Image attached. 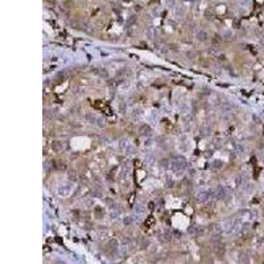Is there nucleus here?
I'll return each instance as SVG.
<instances>
[{
  "label": "nucleus",
  "mask_w": 264,
  "mask_h": 264,
  "mask_svg": "<svg viewBox=\"0 0 264 264\" xmlns=\"http://www.w3.org/2000/svg\"><path fill=\"white\" fill-rule=\"evenodd\" d=\"M230 196V189L227 186H222V189L219 190V197L220 198H227Z\"/></svg>",
  "instance_id": "nucleus-5"
},
{
  "label": "nucleus",
  "mask_w": 264,
  "mask_h": 264,
  "mask_svg": "<svg viewBox=\"0 0 264 264\" xmlns=\"http://www.w3.org/2000/svg\"><path fill=\"white\" fill-rule=\"evenodd\" d=\"M207 194H209L207 191H201V193L198 194V198H200L201 201H206V200H207V198H209V196H207Z\"/></svg>",
  "instance_id": "nucleus-6"
},
{
  "label": "nucleus",
  "mask_w": 264,
  "mask_h": 264,
  "mask_svg": "<svg viewBox=\"0 0 264 264\" xmlns=\"http://www.w3.org/2000/svg\"><path fill=\"white\" fill-rule=\"evenodd\" d=\"M119 147H120V149H122L123 152H125V153H129V155H131L132 152H133V145L128 142V140H120V143H119Z\"/></svg>",
  "instance_id": "nucleus-3"
},
{
  "label": "nucleus",
  "mask_w": 264,
  "mask_h": 264,
  "mask_svg": "<svg viewBox=\"0 0 264 264\" xmlns=\"http://www.w3.org/2000/svg\"><path fill=\"white\" fill-rule=\"evenodd\" d=\"M187 136H181V139H180V143H178V147H180V149L181 151H186L187 149Z\"/></svg>",
  "instance_id": "nucleus-4"
},
{
  "label": "nucleus",
  "mask_w": 264,
  "mask_h": 264,
  "mask_svg": "<svg viewBox=\"0 0 264 264\" xmlns=\"http://www.w3.org/2000/svg\"><path fill=\"white\" fill-rule=\"evenodd\" d=\"M171 169H172V172H174V173H182L184 169H185V162H184V160L177 158V160L171 162Z\"/></svg>",
  "instance_id": "nucleus-2"
},
{
  "label": "nucleus",
  "mask_w": 264,
  "mask_h": 264,
  "mask_svg": "<svg viewBox=\"0 0 264 264\" xmlns=\"http://www.w3.org/2000/svg\"><path fill=\"white\" fill-rule=\"evenodd\" d=\"M262 180H263V182H264V173H263V177H262Z\"/></svg>",
  "instance_id": "nucleus-7"
},
{
  "label": "nucleus",
  "mask_w": 264,
  "mask_h": 264,
  "mask_svg": "<svg viewBox=\"0 0 264 264\" xmlns=\"http://www.w3.org/2000/svg\"><path fill=\"white\" fill-rule=\"evenodd\" d=\"M74 190V184L70 181H65L57 186V193L60 197H69Z\"/></svg>",
  "instance_id": "nucleus-1"
}]
</instances>
